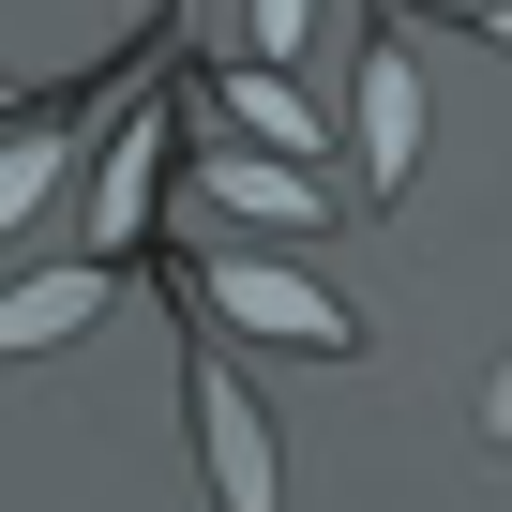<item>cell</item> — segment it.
Segmentation results:
<instances>
[{"label": "cell", "instance_id": "8992f818", "mask_svg": "<svg viewBox=\"0 0 512 512\" xmlns=\"http://www.w3.org/2000/svg\"><path fill=\"white\" fill-rule=\"evenodd\" d=\"M226 121H241L256 151H317V106H302L287 76H226Z\"/></svg>", "mask_w": 512, "mask_h": 512}, {"label": "cell", "instance_id": "277c9868", "mask_svg": "<svg viewBox=\"0 0 512 512\" xmlns=\"http://www.w3.org/2000/svg\"><path fill=\"white\" fill-rule=\"evenodd\" d=\"M422 166V76H407V46H362V196H392Z\"/></svg>", "mask_w": 512, "mask_h": 512}, {"label": "cell", "instance_id": "3957f363", "mask_svg": "<svg viewBox=\"0 0 512 512\" xmlns=\"http://www.w3.org/2000/svg\"><path fill=\"white\" fill-rule=\"evenodd\" d=\"M196 196H211V211H256V226H317V211H332V181L287 166V151H196Z\"/></svg>", "mask_w": 512, "mask_h": 512}, {"label": "cell", "instance_id": "9c48e42d", "mask_svg": "<svg viewBox=\"0 0 512 512\" xmlns=\"http://www.w3.org/2000/svg\"><path fill=\"white\" fill-rule=\"evenodd\" d=\"M482 31H497V46H512V0H497V16H482Z\"/></svg>", "mask_w": 512, "mask_h": 512}, {"label": "cell", "instance_id": "52a82bcc", "mask_svg": "<svg viewBox=\"0 0 512 512\" xmlns=\"http://www.w3.org/2000/svg\"><path fill=\"white\" fill-rule=\"evenodd\" d=\"M136 211H151V136H121V151H106V256L136 241Z\"/></svg>", "mask_w": 512, "mask_h": 512}, {"label": "cell", "instance_id": "ba28073f", "mask_svg": "<svg viewBox=\"0 0 512 512\" xmlns=\"http://www.w3.org/2000/svg\"><path fill=\"white\" fill-rule=\"evenodd\" d=\"M256 46H302V0H256Z\"/></svg>", "mask_w": 512, "mask_h": 512}, {"label": "cell", "instance_id": "7a4b0ae2", "mask_svg": "<svg viewBox=\"0 0 512 512\" xmlns=\"http://www.w3.org/2000/svg\"><path fill=\"white\" fill-rule=\"evenodd\" d=\"M196 452H211L226 512H272V422L241 407V377H196Z\"/></svg>", "mask_w": 512, "mask_h": 512}, {"label": "cell", "instance_id": "6da1fadb", "mask_svg": "<svg viewBox=\"0 0 512 512\" xmlns=\"http://www.w3.org/2000/svg\"><path fill=\"white\" fill-rule=\"evenodd\" d=\"M211 317H241V332H287V347H362V317L332 302V287H302L287 256H211Z\"/></svg>", "mask_w": 512, "mask_h": 512}, {"label": "cell", "instance_id": "5b68a950", "mask_svg": "<svg viewBox=\"0 0 512 512\" xmlns=\"http://www.w3.org/2000/svg\"><path fill=\"white\" fill-rule=\"evenodd\" d=\"M121 302V272H91V256H76V272H31L16 302H0V347H61V332H91Z\"/></svg>", "mask_w": 512, "mask_h": 512}]
</instances>
